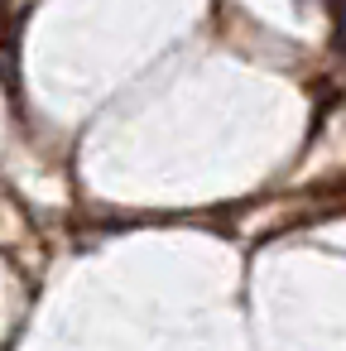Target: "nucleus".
I'll return each mask as SVG.
<instances>
[{
    "label": "nucleus",
    "instance_id": "1",
    "mask_svg": "<svg viewBox=\"0 0 346 351\" xmlns=\"http://www.w3.org/2000/svg\"><path fill=\"white\" fill-rule=\"evenodd\" d=\"M341 34H346V0H341Z\"/></svg>",
    "mask_w": 346,
    "mask_h": 351
}]
</instances>
